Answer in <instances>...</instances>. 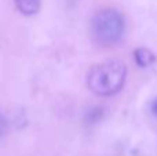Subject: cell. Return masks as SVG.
<instances>
[{
	"label": "cell",
	"mask_w": 157,
	"mask_h": 156,
	"mask_svg": "<svg viewBox=\"0 0 157 156\" xmlns=\"http://www.w3.org/2000/svg\"><path fill=\"white\" fill-rule=\"evenodd\" d=\"M152 112H153V115L157 116V98L153 101V104H152Z\"/></svg>",
	"instance_id": "obj_6"
},
{
	"label": "cell",
	"mask_w": 157,
	"mask_h": 156,
	"mask_svg": "<svg viewBox=\"0 0 157 156\" xmlns=\"http://www.w3.org/2000/svg\"><path fill=\"white\" fill-rule=\"evenodd\" d=\"M6 131H7V122H6V119L3 118L2 115H0V137H2Z\"/></svg>",
	"instance_id": "obj_5"
},
{
	"label": "cell",
	"mask_w": 157,
	"mask_h": 156,
	"mask_svg": "<svg viewBox=\"0 0 157 156\" xmlns=\"http://www.w3.org/2000/svg\"><path fill=\"white\" fill-rule=\"evenodd\" d=\"M134 57H135V61L139 66H149L156 61L155 54L146 49H138L134 54Z\"/></svg>",
	"instance_id": "obj_4"
},
{
	"label": "cell",
	"mask_w": 157,
	"mask_h": 156,
	"mask_svg": "<svg viewBox=\"0 0 157 156\" xmlns=\"http://www.w3.org/2000/svg\"><path fill=\"white\" fill-rule=\"evenodd\" d=\"M125 73V65L120 61H108L95 65L88 73V87L98 96L116 94L124 86Z\"/></svg>",
	"instance_id": "obj_1"
},
{
	"label": "cell",
	"mask_w": 157,
	"mask_h": 156,
	"mask_svg": "<svg viewBox=\"0 0 157 156\" xmlns=\"http://www.w3.org/2000/svg\"><path fill=\"white\" fill-rule=\"evenodd\" d=\"M18 10L25 15H32L40 8V0H15Z\"/></svg>",
	"instance_id": "obj_3"
},
{
	"label": "cell",
	"mask_w": 157,
	"mask_h": 156,
	"mask_svg": "<svg viewBox=\"0 0 157 156\" xmlns=\"http://www.w3.org/2000/svg\"><path fill=\"white\" fill-rule=\"evenodd\" d=\"M124 30L123 18L116 10H102L97 13L91 22L92 37L101 46H110L120 40Z\"/></svg>",
	"instance_id": "obj_2"
}]
</instances>
